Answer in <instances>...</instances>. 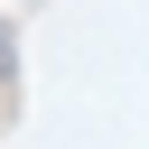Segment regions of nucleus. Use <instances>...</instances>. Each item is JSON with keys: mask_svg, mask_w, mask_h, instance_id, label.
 Listing matches in <instances>:
<instances>
[{"mask_svg": "<svg viewBox=\"0 0 149 149\" xmlns=\"http://www.w3.org/2000/svg\"><path fill=\"white\" fill-rule=\"evenodd\" d=\"M0 74H9V37H0Z\"/></svg>", "mask_w": 149, "mask_h": 149, "instance_id": "f257e3e1", "label": "nucleus"}]
</instances>
